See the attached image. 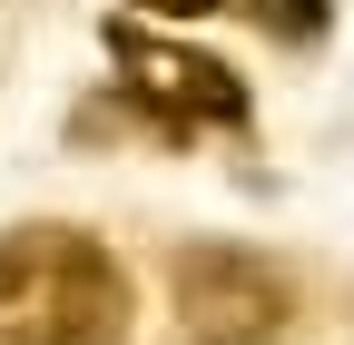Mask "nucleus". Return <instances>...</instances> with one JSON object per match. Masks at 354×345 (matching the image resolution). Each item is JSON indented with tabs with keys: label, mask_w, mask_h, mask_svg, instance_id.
<instances>
[{
	"label": "nucleus",
	"mask_w": 354,
	"mask_h": 345,
	"mask_svg": "<svg viewBox=\"0 0 354 345\" xmlns=\"http://www.w3.org/2000/svg\"><path fill=\"white\" fill-rule=\"evenodd\" d=\"M128 326H138V286L109 237L59 218L0 237V345H128Z\"/></svg>",
	"instance_id": "f257e3e1"
},
{
	"label": "nucleus",
	"mask_w": 354,
	"mask_h": 345,
	"mask_svg": "<svg viewBox=\"0 0 354 345\" xmlns=\"http://www.w3.org/2000/svg\"><path fill=\"white\" fill-rule=\"evenodd\" d=\"M109 60H118V89L138 99L167 139H187V128H246V79L227 60L187 50V39H158L148 20H109Z\"/></svg>",
	"instance_id": "f03ea898"
},
{
	"label": "nucleus",
	"mask_w": 354,
	"mask_h": 345,
	"mask_svg": "<svg viewBox=\"0 0 354 345\" xmlns=\"http://www.w3.org/2000/svg\"><path fill=\"white\" fill-rule=\"evenodd\" d=\"M167 286H177V335L187 345H276L295 316L286 276L246 247H177Z\"/></svg>",
	"instance_id": "7ed1b4c3"
},
{
	"label": "nucleus",
	"mask_w": 354,
	"mask_h": 345,
	"mask_svg": "<svg viewBox=\"0 0 354 345\" xmlns=\"http://www.w3.org/2000/svg\"><path fill=\"white\" fill-rule=\"evenodd\" d=\"M256 20L276 30V39H315L325 30V0H256Z\"/></svg>",
	"instance_id": "20e7f679"
},
{
	"label": "nucleus",
	"mask_w": 354,
	"mask_h": 345,
	"mask_svg": "<svg viewBox=\"0 0 354 345\" xmlns=\"http://www.w3.org/2000/svg\"><path fill=\"white\" fill-rule=\"evenodd\" d=\"M148 20H207V10H227V0H138Z\"/></svg>",
	"instance_id": "39448f33"
}]
</instances>
